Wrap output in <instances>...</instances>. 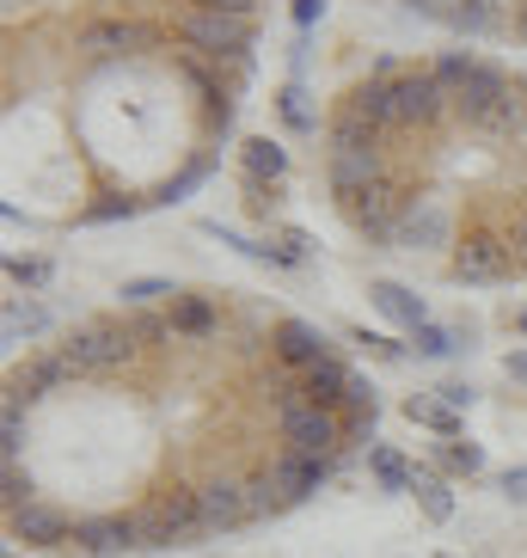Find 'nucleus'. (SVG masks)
Returning a JSON list of instances; mask_svg holds the SVG:
<instances>
[{
  "instance_id": "nucleus-1",
  "label": "nucleus",
  "mask_w": 527,
  "mask_h": 558,
  "mask_svg": "<svg viewBox=\"0 0 527 558\" xmlns=\"http://www.w3.org/2000/svg\"><path fill=\"white\" fill-rule=\"evenodd\" d=\"M429 74L448 86V111L461 117V123H473V130H485V117H491L497 99L510 93V81H503L491 62H473V56H442Z\"/></svg>"
},
{
  "instance_id": "nucleus-2",
  "label": "nucleus",
  "mask_w": 527,
  "mask_h": 558,
  "mask_svg": "<svg viewBox=\"0 0 527 558\" xmlns=\"http://www.w3.org/2000/svg\"><path fill=\"white\" fill-rule=\"evenodd\" d=\"M344 424H338V411L314 405V399H295V405H282V442L289 454H307V460H326L338 448Z\"/></svg>"
},
{
  "instance_id": "nucleus-3",
  "label": "nucleus",
  "mask_w": 527,
  "mask_h": 558,
  "mask_svg": "<svg viewBox=\"0 0 527 558\" xmlns=\"http://www.w3.org/2000/svg\"><path fill=\"white\" fill-rule=\"evenodd\" d=\"M135 527H142V553H148V546H172V541H184V534H209V527H203L197 492L160 497L154 509H142V515H135Z\"/></svg>"
},
{
  "instance_id": "nucleus-4",
  "label": "nucleus",
  "mask_w": 527,
  "mask_h": 558,
  "mask_svg": "<svg viewBox=\"0 0 527 558\" xmlns=\"http://www.w3.org/2000/svg\"><path fill=\"white\" fill-rule=\"evenodd\" d=\"M350 215V228L368 233V240H380V246H393L399 240V221H405V209H399V184L393 179H380L368 184V191H356V197H338Z\"/></svg>"
},
{
  "instance_id": "nucleus-5",
  "label": "nucleus",
  "mask_w": 527,
  "mask_h": 558,
  "mask_svg": "<svg viewBox=\"0 0 527 558\" xmlns=\"http://www.w3.org/2000/svg\"><path fill=\"white\" fill-rule=\"evenodd\" d=\"M130 350H135L130 331H123V326H105V319H99V326H81V331H74L62 356L74 362V375H105V368H117Z\"/></svg>"
},
{
  "instance_id": "nucleus-6",
  "label": "nucleus",
  "mask_w": 527,
  "mask_h": 558,
  "mask_svg": "<svg viewBox=\"0 0 527 558\" xmlns=\"http://www.w3.org/2000/svg\"><path fill=\"white\" fill-rule=\"evenodd\" d=\"M184 37L209 56H240L252 44V19L246 13H209V7H191L184 13Z\"/></svg>"
},
{
  "instance_id": "nucleus-7",
  "label": "nucleus",
  "mask_w": 527,
  "mask_h": 558,
  "mask_svg": "<svg viewBox=\"0 0 527 558\" xmlns=\"http://www.w3.org/2000/svg\"><path fill=\"white\" fill-rule=\"evenodd\" d=\"M393 105H399V130H429L448 111V86L436 74H393Z\"/></svg>"
},
{
  "instance_id": "nucleus-8",
  "label": "nucleus",
  "mask_w": 527,
  "mask_h": 558,
  "mask_svg": "<svg viewBox=\"0 0 527 558\" xmlns=\"http://www.w3.org/2000/svg\"><path fill=\"white\" fill-rule=\"evenodd\" d=\"M510 264H515V252L497 240V233H473L461 252H454V282H497V277H510Z\"/></svg>"
},
{
  "instance_id": "nucleus-9",
  "label": "nucleus",
  "mask_w": 527,
  "mask_h": 558,
  "mask_svg": "<svg viewBox=\"0 0 527 558\" xmlns=\"http://www.w3.org/2000/svg\"><path fill=\"white\" fill-rule=\"evenodd\" d=\"M380 179H387L380 148H331V191L338 197H356V191H368Z\"/></svg>"
},
{
  "instance_id": "nucleus-10",
  "label": "nucleus",
  "mask_w": 527,
  "mask_h": 558,
  "mask_svg": "<svg viewBox=\"0 0 527 558\" xmlns=\"http://www.w3.org/2000/svg\"><path fill=\"white\" fill-rule=\"evenodd\" d=\"M344 111L350 117H363L368 130H399V105H393V81L387 74H375V81H363V86H350V99H344Z\"/></svg>"
},
{
  "instance_id": "nucleus-11",
  "label": "nucleus",
  "mask_w": 527,
  "mask_h": 558,
  "mask_svg": "<svg viewBox=\"0 0 527 558\" xmlns=\"http://www.w3.org/2000/svg\"><path fill=\"white\" fill-rule=\"evenodd\" d=\"M197 504H203V527L252 522V497H246V485H233V478H209V485L197 492Z\"/></svg>"
},
{
  "instance_id": "nucleus-12",
  "label": "nucleus",
  "mask_w": 527,
  "mask_h": 558,
  "mask_svg": "<svg viewBox=\"0 0 527 558\" xmlns=\"http://www.w3.org/2000/svg\"><path fill=\"white\" fill-rule=\"evenodd\" d=\"M74 541L86 546V553H123V546H135L142 553V527H135V515H93V522L74 527Z\"/></svg>"
},
{
  "instance_id": "nucleus-13",
  "label": "nucleus",
  "mask_w": 527,
  "mask_h": 558,
  "mask_svg": "<svg viewBox=\"0 0 527 558\" xmlns=\"http://www.w3.org/2000/svg\"><path fill=\"white\" fill-rule=\"evenodd\" d=\"M74 534V522H68L56 504H25V509H13V541H25V546H56V541H68Z\"/></svg>"
},
{
  "instance_id": "nucleus-14",
  "label": "nucleus",
  "mask_w": 527,
  "mask_h": 558,
  "mask_svg": "<svg viewBox=\"0 0 527 558\" xmlns=\"http://www.w3.org/2000/svg\"><path fill=\"white\" fill-rule=\"evenodd\" d=\"M270 478H277L282 504H307V497L326 485V460H307V454H282L277 466H270Z\"/></svg>"
},
{
  "instance_id": "nucleus-15",
  "label": "nucleus",
  "mask_w": 527,
  "mask_h": 558,
  "mask_svg": "<svg viewBox=\"0 0 527 558\" xmlns=\"http://www.w3.org/2000/svg\"><path fill=\"white\" fill-rule=\"evenodd\" d=\"M301 375H307V380H301V387H307V399H314V405H326V411L344 405V399H350V380H356L338 356L314 362V368H301Z\"/></svg>"
},
{
  "instance_id": "nucleus-16",
  "label": "nucleus",
  "mask_w": 527,
  "mask_h": 558,
  "mask_svg": "<svg viewBox=\"0 0 527 558\" xmlns=\"http://www.w3.org/2000/svg\"><path fill=\"white\" fill-rule=\"evenodd\" d=\"M142 44H148V32L130 25V19H99V25L81 32V50H93V56H123V50H142Z\"/></svg>"
},
{
  "instance_id": "nucleus-17",
  "label": "nucleus",
  "mask_w": 527,
  "mask_h": 558,
  "mask_svg": "<svg viewBox=\"0 0 527 558\" xmlns=\"http://www.w3.org/2000/svg\"><path fill=\"white\" fill-rule=\"evenodd\" d=\"M277 356H282V362H295V368H314V362L331 356V344L319 338L314 326H301V319H282V326H277Z\"/></svg>"
},
{
  "instance_id": "nucleus-18",
  "label": "nucleus",
  "mask_w": 527,
  "mask_h": 558,
  "mask_svg": "<svg viewBox=\"0 0 527 558\" xmlns=\"http://www.w3.org/2000/svg\"><path fill=\"white\" fill-rule=\"evenodd\" d=\"M368 301H375L380 313H387V319H393V326H429V313H424V301L412 295V289H405V282H375V289H368Z\"/></svg>"
},
{
  "instance_id": "nucleus-19",
  "label": "nucleus",
  "mask_w": 527,
  "mask_h": 558,
  "mask_svg": "<svg viewBox=\"0 0 527 558\" xmlns=\"http://www.w3.org/2000/svg\"><path fill=\"white\" fill-rule=\"evenodd\" d=\"M436 240H448V215L436 209V203H424V209H405V221H399V240L393 246H436Z\"/></svg>"
},
{
  "instance_id": "nucleus-20",
  "label": "nucleus",
  "mask_w": 527,
  "mask_h": 558,
  "mask_svg": "<svg viewBox=\"0 0 527 558\" xmlns=\"http://www.w3.org/2000/svg\"><path fill=\"white\" fill-rule=\"evenodd\" d=\"M240 160H246V179H252V184H264V179L277 184L282 172H289V154H282L277 142H264V135H258V142H246V148H240Z\"/></svg>"
},
{
  "instance_id": "nucleus-21",
  "label": "nucleus",
  "mask_w": 527,
  "mask_h": 558,
  "mask_svg": "<svg viewBox=\"0 0 527 558\" xmlns=\"http://www.w3.org/2000/svg\"><path fill=\"white\" fill-rule=\"evenodd\" d=\"M405 417H412V424H429V429H442L448 442H454V436H461V411L448 405V399H405Z\"/></svg>"
},
{
  "instance_id": "nucleus-22",
  "label": "nucleus",
  "mask_w": 527,
  "mask_h": 558,
  "mask_svg": "<svg viewBox=\"0 0 527 558\" xmlns=\"http://www.w3.org/2000/svg\"><path fill=\"white\" fill-rule=\"evenodd\" d=\"M368 466H375V478L387 485V492H412V485H417L412 460L399 454V448H368Z\"/></svg>"
},
{
  "instance_id": "nucleus-23",
  "label": "nucleus",
  "mask_w": 527,
  "mask_h": 558,
  "mask_svg": "<svg viewBox=\"0 0 527 558\" xmlns=\"http://www.w3.org/2000/svg\"><path fill=\"white\" fill-rule=\"evenodd\" d=\"M166 319H172V331H184V338H203V331L215 326V307L203 295H179Z\"/></svg>"
},
{
  "instance_id": "nucleus-24",
  "label": "nucleus",
  "mask_w": 527,
  "mask_h": 558,
  "mask_svg": "<svg viewBox=\"0 0 527 558\" xmlns=\"http://www.w3.org/2000/svg\"><path fill=\"white\" fill-rule=\"evenodd\" d=\"M68 375H74V362H68V356H44V362L25 368V380H19L13 393H50V387H62Z\"/></svg>"
},
{
  "instance_id": "nucleus-25",
  "label": "nucleus",
  "mask_w": 527,
  "mask_h": 558,
  "mask_svg": "<svg viewBox=\"0 0 527 558\" xmlns=\"http://www.w3.org/2000/svg\"><path fill=\"white\" fill-rule=\"evenodd\" d=\"M522 123H527V93H515V86H510V93L497 99V111L485 117V135H515Z\"/></svg>"
},
{
  "instance_id": "nucleus-26",
  "label": "nucleus",
  "mask_w": 527,
  "mask_h": 558,
  "mask_svg": "<svg viewBox=\"0 0 527 558\" xmlns=\"http://www.w3.org/2000/svg\"><path fill=\"white\" fill-rule=\"evenodd\" d=\"M50 326V313L44 307H32V301H7V344H19V338H32V331H44Z\"/></svg>"
},
{
  "instance_id": "nucleus-27",
  "label": "nucleus",
  "mask_w": 527,
  "mask_h": 558,
  "mask_svg": "<svg viewBox=\"0 0 527 558\" xmlns=\"http://www.w3.org/2000/svg\"><path fill=\"white\" fill-rule=\"evenodd\" d=\"M497 19H503V13L478 7V0H454V7L442 13V25H454V32H497Z\"/></svg>"
},
{
  "instance_id": "nucleus-28",
  "label": "nucleus",
  "mask_w": 527,
  "mask_h": 558,
  "mask_svg": "<svg viewBox=\"0 0 527 558\" xmlns=\"http://www.w3.org/2000/svg\"><path fill=\"white\" fill-rule=\"evenodd\" d=\"M417 504H424V515L429 522H448V515H454V492H448L442 478H429V473H417Z\"/></svg>"
},
{
  "instance_id": "nucleus-29",
  "label": "nucleus",
  "mask_w": 527,
  "mask_h": 558,
  "mask_svg": "<svg viewBox=\"0 0 527 558\" xmlns=\"http://www.w3.org/2000/svg\"><path fill=\"white\" fill-rule=\"evenodd\" d=\"M331 148H380V130H368L363 117L338 111V123H331Z\"/></svg>"
},
{
  "instance_id": "nucleus-30",
  "label": "nucleus",
  "mask_w": 527,
  "mask_h": 558,
  "mask_svg": "<svg viewBox=\"0 0 527 558\" xmlns=\"http://www.w3.org/2000/svg\"><path fill=\"white\" fill-rule=\"evenodd\" d=\"M184 289H172V282H160V277H135V282H123V307H148V301H179Z\"/></svg>"
},
{
  "instance_id": "nucleus-31",
  "label": "nucleus",
  "mask_w": 527,
  "mask_h": 558,
  "mask_svg": "<svg viewBox=\"0 0 527 558\" xmlns=\"http://www.w3.org/2000/svg\"><path fill=\"white\" fill-rule=\"evenodd\" d=\"M19 399H25V393H7V405H0V448H7V460H19V448H25V417H19Z\"/></svg>"
},
{
  "instance_id": "nucleus-32",
  "label": "nucleus",
  "mask_w": 527,
  "mask_h": 558,
  "mask_svg": "<svg viewBox=\"0 0 527 558\" xmlns=\"http://www.w3.org/2000/svg\"><path fill=\"white\" fill-rule=\"evenodd\" d=\"M123 331H130L135 344H148V338H172V319H160V313H148V307H130Z\"/></svg>"
},
{
  "instance_id": "nucleus-33",
  "label": "nucleus",
  "mask_w": 527,
  "mask_h": 558,
  "mask_svg": "<svg viewBox=\"0 0 527 558\" xmlns=\"http://www.w3.org/2000/svg\"><path fill=\"white\" fill-rule=\"evenodd\" d=\"M417 350H424V356H454V350H461V331H448V326H417Z\"/></svg>"
},
{
  "instance_id": "nucleus-34",
  "label": "nucleus",
  "mask_w": 527,
  "mask_h": 558,
  "mask_svg": "<svg viewBox=\"0 0 527 558\" xmlns=\"http://www.w3.org/2000/svg\"><path fill=\"white\" fill-rule=\"evenodd\" d=\"M442 460L454 466V473H466V478L485 473V448H478V442H448V448H442Z\"/></svg>"
},
{
  "instance_id": "nucleus-35",
  "label": "nucleus",
  "mask_w": 527,
  "mask_h": 558,
  "mask_svg": "<svg viewBox=\"0 0 527 558\" xmlns=\"http://www.w3.org/2000/svg\"><path fill=\"white\" fill-rule=\"evenodd\" d=\"M7 277H13L19 289H44V282H50V264L44 258H7Z\"/></svg>"
},
{
  "instance_id": "nucleus-36",
  "label": "nucleus",
  "mask_w": 527,
  "mask_h": 558,
  "mask_svg": "<svg viewBox=\"0 0 527 558\" xmlns=\"http://www.w3.org/2000/svg\"><path fill=\"white\" fill-rule=\"evenodd\" d=\"M25 504H37V497H32V478L19 473V460H7V515H13V509H25Z\"/></svg>"
},
{
  "instance_id": "nucleus-37",
  "label": "nucleus",
  "mask_w": 527,
  "mask_h": 558,
  "mask_svg": "<svg viewBox=\"0 0 527 558\" xmlns=\"http://www.w3.org/2000/svg\"><path fill=\"white\" fill-rule=\"evenodd\" d=\"M282 117H289L295 130H314V117H307V93H301V86H282Z\"/></svg>"
},
{
  "instance_id": "nucleus-38",
  "label": "nucleus",
  "mask_w": 527,
  "mask_h": 558,
  "mask_svg": "<svg viewBox=\"0 0 527 558\" xmlns=\"http://www.w3.org/2000/svg\"><path fill=\"white\" fill-rule=\"evenodd\" d=\"M209 166H215V160H197V166H191V172H184V179H172V184H166V191H160V203H179L184 191H191V184H203V179H209Z\"/></svg>"
},
{
  "instance_id": "nucleus-39",
  "label": "nucleus",
  "mask_w": 527,
  "mask_h": 558,
  "mask_svg": "<svg viewBox=\"0 0 527 558\" xmlns=\"http://www.w3.org/2000/svg\"><path fill=\"white\" fill-rule=\"evenodd\" d=\"M497 492L510 497V504H527V466H510V473H497Z\"/></svg>"
},
{
  "instance_id": "nucleus-40",
  "label": "nucleus",
  "mask_w": 527,
  "mask_h": 558,
  "mask_svg": "<svg viewBox=\"0 0 527 558\" xmlns=\"http://www.w3.org/2000/svg\"><path fill=\"white\" fill-rule=\"evenodd\" d=\"M356 344H368L380 362H399V344H393V338H375V331H356Z\"/></svg>"
},
{
  "instance_id": "nucleus-41",
  "label": "nucleus",
  "mask_w": 527,
  "mask_h": 558,
  "mask_svg": "<svg viewBox=\"0 0 527 558\" xmlns=\"http://www.w3.org/2000/svg\"><path fill=\"white\" fill-rule=\"evenodd\" d=\"M442 399H448V405H454V411H466V405H473V387H466V380H448V387H442Z\"/></svg>"
},
{
  "instance_id": "nucleus-42",
  "label": "nucleus",
  "mask_w": 527,
  "mask_h": 558,
  "mask_svg": "<svg viewBox=\"0 0 527 558\" xmlns=\"http://www.w3.org/2000/svg\"><path fill=\"white\" fill-rule=\"evenodd\" d=\"M117 215H135V203H99V209H86V221H117Z\"/></svg>"
},
{
  "instance_id": "nucleus-43",
  "label": "nucleus",
  "mask_w": 527,
  "mask_h": 558,
  "mask_svg": "<svg viewBox=\"0 0 527 558\" xmlns=\"http://www.w3.org/2000/svg\"><path fill=\"white\" fill-rule=\"evenodd\" d=\"M197 7H209V13H246L252 19V7H258V0H197Z\"/></svg>"
},
{
  "instance_id": "nucleus-44",
  "label": "nucleus",
  "mask_w": 527,
  "mask_h": 558,
  "mask_svg": "<svg viewBox=\"0 0 527 558\" xmlns=\"http://www.w3.org/2000/svg\"><path fill=\"white\" fill-rule=\"evenodd\" d=\"M319 13H326V0H295V25H314Z\"/></svg>"
},
{
  "instance_id": "nucleus-45",
  "label": "nucleus",
  "mask_w": 527,
  "mask_h": 558,
  "mask_svg": "<svg viewBox=\"0 0 527 558\" xmlns=\"http://www.w3.org/2000/svg\"><path fill=\"white\" fill-rule=\"evenodd\" d=\"M503 368H510V380H522V387H527V350H510V362H503Z\"/></svg>"
},
{
  "instance_id": "nucleus-46",
  "label": "nucleus",
  "mask_w": 527,
  "mask_h": 558,
  "mask_svg": "<svg viewBox=\"0 0 527 558\" xmlns=\"http://www.w3.org/2000/svg\"><path fill=\"white\" fill-rule=\"evenodd\" d=\"M515 264H527V221L515 228Z\"/></svg>"
},
{
  "instance_id": "nucleus-47",
  "label": "nucleus",
  "mask_w": 527,
  "mask_h": 558,
  "mask_svg": "<svg viewBox=\"0 0 527 558\" xmlns=\"http://www.w3.org/2000/svg\"><path fill=\"white\" fill-rule=\"evenodd\" d=\"M515 37L527 44V7H515Z\"/></svg>"
},
{
  "instance_id": "nucleus-48",
  "label": "nucleus",
  "mask_w": 527,
  "mask_h": 558,
  "mask_svg": "<svg viewBox=\"0 0 527 558\" xmlns=\"http://www.w3.org/2000/svg\"><path fill=\"white\" fill-rule=\"evenodd\" d=\"M515 326H522V331H527V307H522V313H515Z\"/></svg>"
}]
</instances>
